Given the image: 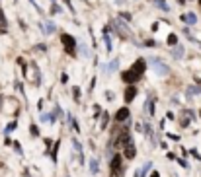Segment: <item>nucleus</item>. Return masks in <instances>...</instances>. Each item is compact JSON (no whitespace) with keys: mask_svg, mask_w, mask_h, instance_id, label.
I'll return each mask as SVG.
<instances>
[{"mask_svg":"<svg viewBox=\"0 0 201 177\" xmlns=\"http://www.w3.org/2000/svg\"><path fill=\"white\" fill-rule=\"evenodd\" d=\"M145 68H146L145 59H139V61H135V64H133L131 68L123 72L121 78L125 80L127 84H135V82H139V80L143 78V74H145Z\"/></svg>","mask_w":201,"mask_h":177,"instance_id":"obj_1","label":"nucleus"},{"mask_svg":"<svg viewBox=\"0 0 201 177\" xmlns=\"http://www.w3.org/2000/svg\"><path fill=\"white\" fill-rule=\"evenodd\" d=\"M61 41H63V47L66 49V53H68L70 56L76 55V41L72 35H68V33H63L61 35Z\"/></svg>","mask_w":201,"mask_h":177,"instance_id":"obj_2","label":"nucleus"},{"mask_svg":"<svg viewBox=\"0 0 201 177\" xmlns=\"http://www.w3.org/2000/svg\"><path fill=\"white\" fill-rule=\"evenodd\" d=\"M113 31H115L119 37H123V39L131 37V31H129V27H127L121 20H113Z\"/></svg>","mask_w":201,"mask_h":177,"instance_id":"obj_3","label":"nucleus"},{"mask_svg":"<svg viewBox=\"0 0 201 177\" xmlns=\"http://www.w3.org/2000/svg\"><path fill=\"white\" fill-rule=\"evenodd\" d=\"M123 175V165H121V156L115 154L111 160V177H121Z\"/></svg>","mask_w":201,"mask_h":177,"instance_id":"obj_4","label":"nucleus"},{"mask_svg":"<svg viewBox=\"0 0 201 177\" xmlns=\"http://www.w3.org/2000/svg\"><path fill=\"white\" fill-rule=\"evenodd\" d=\"M131 119V113H129V107H121V109H117L115 113V121L117 123H125Z\"/></svg>","mask_w":201,"mask_h":177,"instance_id":"obj_5","label":"nucleus"},{"mask_svg":"<svg viewBox=\"0 0 201 177\" xmlns=\"http://www.w3.org/2000/svg\"><path fill=\"white\" fill-rule=\"evenodd\" d=\"M152 64H154V70L158 72L160 76H168V74H170V66H166L164 62H160L158 59H154V61H152Z\"/></svg>","mask_w":201,"mask_h":177,"instance_id":"obj_6","label":"nucleus"},{"mask_svg":"<svg viewBox=\"0 0 201 177\" xmlns=\"http://www.w3.org/2000/svg\"><path fill=\"white\" fill-rule=\"evenodd\" d=\"M123 156H125L127 160H133L137 156V150H135V144H133V140L129 142V144H125V150H123Z\"/></svg>","mask_w":201,"mask_h":177,"instance_id":"obj_7","label":"nucleus"},{"mask_svg":"<svg viewBox=\"0 0 201 177\" xmlns=\"http://www.w3.org/2000/svg\"><path fill=\"white\" fill-rule=\"evenodd\" d=\"M192 119H193V111H192V109H186V111H182V117H180V125H182V126H187Z\"/></svg>","mask_w":201,"mask_h":177,"instance_id":"obj_8","label":"nucleus"},{"mask_svg":"<svg viewBox=\"0 0 201 177\" xmlns=\"http://www.w3.org/2000/svg\"><path fill=\"white\" fill-rule=\"evenodd\" d=\"M135 95H137V88L133 84H129V88L125 90V95H123V98H125V103H131L133 99H135Z\"/></svg>","mask_w":201,"mask_h":177,"instance_id":"obj_9","label":"nucleus"},{"mask_svg":"<svg viewBox=\"0 0 201 177\" xmlns=\"http://www.w3.org/2000/svg\"><path fill=\"white\" fill-rule=\"evenodd\" d=\"M143 111L146 113V115H154V99L150 98L149 101L145 103V107H143Z\"/></svg>","mask_w":201,"mask_h":177,"instance_id":"obj_10","label":"nucleus"},{"mask_svg":"<svg viewBox=\"0 0 201 177\" xmlns=\"http://www.w3.org/2000/svg\"><path fill=\"white\" fill-rule=\"evenodd\" d=\"M172 55H174V59H182V56H184V47L182 45H176Z\"/></svg>","mask_w":201,"mask_h":177,"instance_id":"obj_11","label":"nucleus"},{"mask_svg":"<svg viewBox=\"0 0 201 177\" xmlns=\"http://www.w3.org/2000/svg\"><path fill=\"white\" fill-rule=\"evenodd\" d=\"M55 115H57V111L55 113H47V115H43L41 119H43V123H51L53 125V123H55Z\"/></svg>","mask_w":201,"mask_h":177,"instance_id":"obj_12","label":"nucleus"},{"mask_svg":"<svg viewBox=\"0 0 201 177\" xmlns=\"http://www.w3.org/2000/svg\"><path fill=\"white\" fill-rule=\"evenodd\" d=\"M184 22H187V23H192V25H193V23L197 22V18H195V14H192V12H189V14L184 16Z\"/></svg>","mask_w":201,"mask_h":177,"instance_id":"obj_13","label":"nucleus"},{"mask_svg":"<svg viewBox=\"0 0 201 177\" xmlns=\"http://www.w3.org/2000/svg\"><path fill=\"white\" fill-rule=\"evenodd\" d=\"M98 165H100V163H98V160H96V158H94V160H90V171H92V173H98Z\"/></svg>","mask_w":201,"mask_h":177,"instance_id":"obj_14","label":"nucleus"},{"mask_svg":"<svg viewBox=\"0 0 201 177\" xmlns=\"http://www.w3.org/2000/svg\"><path fill=\"white\" fill-rule=\"evenodd\" d=\"M150 168H152V163H150V162H146L145 165H143V171H141V177H146V175H149Z\"/></svg>","mask_w":201,"mask_h":177,"instance_id":"obj_15","label":"nucleus"},{"mask_svg":"<svg viewBox=\"0 0 201 177\" xmlns=\"http://www.w3.org/2000/svg\"><path fill=\"white\" fill-rule=\"evenodd\" d=\"M103 39H106V49H108V53L111 51V39H109V35H108V29L103 31Z\"/></svg>","mask_w":201,"mask_h":177,"instance_id":"obj_16","label":"nucleus"},{"mask_svg":"<svg viewBox=\"0 0 201 177\" xmlns=\"http://www.w3.org/2000/svg\"><path fill=\"white\" fill-rule=\"evenodd\" d=\"M168 45H172V47L178 45V37H176V33H170V35H168Z\"/></svg>","mask_w":201,"mask_h":177,"instance_id":"obj_17","label":"nucleus"},{"mask_svg":"<svg viewBox=\"0 0 201 177\" xmlns=\"http://www.w3.org/2000/svg\"><path fill=\"white\" fill-rule=\"evenodd\" d=\"M72 144H74L76 152L80 154V160H84V156H82V146H80V142H78V140H72Z\"/></svg>","mask_w":201,"mask_h":177,"instance_id":"obj_18","label":"nucleus"},{"mask_svg":"<svg viewBox=\"0 0 201 177\" xmlns=\"http://www.w3.org/2000/svg\"><path fill=\"white\" fill-rule=\"evenodd\" d=\"M55 29H57V27H55V23H53V22H47V23H45V31H47V33H53Z\"/></svg>","mask_w":201,"mask_h":177,"instance_id":"obj_19","label":"nucleus"},{"mask_svg":"<svg viewBox=\"0 0 201 177\" xmlns=\"http://www.w3.org/2000/svg\"><path fill=\"white\" fill-rule=\"evenodd\" d=\"M57 150H59V142H55V146H53V152H49L53 158V162H57Z\"/></svg>","mask_w":201,"mask_h":177,"instance_id":"obj_20","label":"nucleus"},{"mask_svg":"<svg viewBox=\"0 0 201 177\" xmlns=\"http://www.w3.org/2000/svg\"><path fill=\"white\" fill-rule=\"evenodd\" d=\"M199 92H201V90L197 88V86H189V90H187V93H189V95H192V93L195 95V93H199Z\"/></svg>","mask_w":201,"mask_h":177,"instance_id":"obj_21","label":"nucleus"},{"mask_svg":"<svg viewBox=\"0 0 201 177\" xmlns=\"http://www.w3.org/2000/svg\"><path fill=\"white\" fill-rule=\"evenodd\" d=\"M29 131H31V134H33V136H39V129H37L35 125H31V126H29Z\"/></svg>","mask_w":201,"mask_h":177,"instance_id":"obj_22","label":"nucleus"},{"mask_svg":"<svg viewBox=\"0 0 201 177\" xmlns=\"http://www.w3.org/2000/svg\"><path fill=\"white\" fill-rule=\"evenodd\" d=\"M108 113H103V121H102V129H106V125H108Z\"/></svg>","mask_w":201,"mask_h":177,"instance_id":"obj_23","label":"nucleus"},{"mask_svg":"<svg viewBox=\"0 0 201 177\" xmlns=\"http://www.w3.org/2000/svg\"><path fill=\"white\" fill-rule=\"evenodd\" d=\"M74 99L80 101V88H74Z\"/></svg>","mask_w":201,"mask_h":177,"instance_id":"obj_24","label":"nucleus"},{"mask_svg":"<svg viewBox=\"0 0 201 177\" xmlns=\"http://www.w3.org/2000/svg\"><path fill=\"white\" fill-rule=\"evenodd\" d=\"M145 45H146V47H154V45H156V41H152V39H146Z\"/></svg>","mask_w":201,"mask_h":177,"instance_id":"obj_25","label":"nucleus"},{"mask_svg":"<svg viewBox=\"0 0 201 177\" xmlns=\"http://www.w3.org/2000/svg\"><path fill=\"white\" fill-rule=\"evenodd\" d=\"M117 64H119V61H117V59H115V61H111V64H109V68H111V70H115V68H117Z\"/></svg>","mask_w":201,"mask_h":177,"instance_id":"obj_26","label":"nucleus"},{"mask_svg":"<svg viewBox=\"0 0 201 177\" xmlns=\"http://www.w3.org/2000/svg\"><path fill=\"white\" fill-rule=\"evenodd\" d=\"M14 148H16V152H18V154H22V146H20V142H16Z\"/></svg>","mask_w":201,"mask_h":177,"instance_id":"obj_27","label":"nucleus"},{"mask_svg":"<svg viewBox=\"0 0 201 177\" xmlns=\"http://www.w3.org/2000/svg\"><path fill=\"white\" fill-rule=\"evenodd\" d=\"M14 126H16V123H10V125L6 126V132H10V131H12V129H14Z\"/></svg>","mask_w":201,"mask_h":177,"instance_id":"obj_28","label":"nucleus"},{"mask_svg":"<svg viewBox=\"0 0 201 177\" xmlns=\"http://www.w3.org/2000/svg\"><path fill=\"white\" fill-rule=\"evenodd\" d=\"M168 138H170V140H180V136H178V134H168Z\"/></svg>","mask_w":201,"mask_h":177,"instance_id":"obj_29","label":"nucleus"},{"mask_svg":"<svg viewBox=\"0 0 201 177\" xmlns=\"http://www.w3.org/2000/svg\"><path fill=\"white\" fill-rule=\"evenodd\" d=\"M150 177H160V173L158 171H152V173H150Z\"/></svg>","mask_w":201,"mask_h":177,"instance_id":"obj_30","label":"nucleus"},{"mask_svg":"<svg viewBox=\"0 0 201 177\" xmlns=\"http://www.w3.org/2000/svg\"><path fill=\"white\" fill-rule=\"evenodd\" d=\"M117 2H119V4H121V2H123V0H117Z\"/></svg>","mask_w":201,"mask_h":177,"instance_id":"obj_31","label":"nucleus"},{"mask_svg":"<svg viewBox=\"0 0 201 177\" xmlns=\"http://www.w3.org/2000/svg\"><path fill=\"white\" fill-rule=\"evenodd\" d=\"M199 6H201V0H199Z\"/></svg>","mask_w":201,"mask_h":177,"instance_id":"obj_32","label":"nucleus"},{"mask_svg":"<svg viewBox=\"0 0 201 177\" xmlns=\"http://www.w3.org/2000/svg\"><path fill=\"white\" fill-rule=\"evenodd\" d=\"M66 177H68V175H66Z\"/></svg>","mask_w":201,"mask_h":177,"instance_id":"obj_33","label":"nucleus"}]
</instances>
